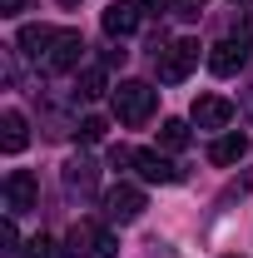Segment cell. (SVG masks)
Listing matches in <instances>:
<instances>
[{"label":"cell","mask_w":253,"mask_h":258,"mask_svg":"<svg viewBox=\"0 0 253 258\" xmlns=\"http://www.w3.org/2000/svg\"><path fill=\"white\" fill-rule=\"evenodd\" d=\"M233 258H238V253H233Z\"/></svg>","instance_id":"484cf974"},{"label":"cell","mask_w":253,"mask_h":258,"mask_svg":"<svg viewBox=\"0 0 253 258\" xmlns=\"http://www.w3.org/2000/svg\"><path fill=\"white\" fill-rule=\"evenodd\" d=\"M109 104H114V119L119 124L139 129V124H149V114H154V104H159V90L144 85V80H119L114 95H109Z\"/></svg>","instance_id":"6da1fadb"},{"label":"cell","mask_w":253,"mask_h":258,"mask_svg":"<svg viewBox=\"0 0 253 258\" xmlns=\"http://www.w3.org/2000/svg\"><path fill=\"white\" fill-rule=\"evenodd\" d=\"M189 119L199 129H228V124H233V104H228L223 95H199L194 109H189Z\"/></svg>","instance_id":"ba28073f"},{"label":"cell","mask_w":253,"mask_h":258,"mask_svg":"<svg viewBox=\"0 0 253 258\" xmlns=\"http://www.w3.org/2000/svg\"><path fill=\"white\" fill-rule=\"evenodd\" d=\"M139 20H144V5H139V0H114V5L104 10V35H109V40H124V35L139 30Z\"/></svg>","instance_id":"9c48e42d"},{"label":"cell","mask_w":253,"mask_h":258,"mask_svg":"<svg viewBox=\"0 0 253 258\" xmlns=\"http://www.w3.org/2000/svg\"><path fill=\"white\" fill-rule=\"evenodd\" d=\"M104 119H99V114H90V119H80V124H75V134H80V139H85V144H99V139H104Z\"/></svg>","instance_id":"e0dca14e"},{"label":"cell","mask_w":253,"mask_h":258,"mask_svg":"<svg viewBox=\"0 0 253 258\" xmlns=\"http://www.w3.org/2000/svg\"><path fill=\"white\" fill-rule=\"evenodd\" d=\"M189 139H194V134H189L184 119H164V124H159V149H169V154H179Z\"/></svg>","instance_id":"9a60e30c"},{"label":"cell","mask_w":253,"mask_h":258,"mask_svg":"<svg viewBox=\"0 0 253 258\" xmlns=\"http://www.w3.org/2000/svg\"><path fill=\"white\" fill-rule=\"evenodd\" d=\"M55 35L60 30H50V25H25V30H20V50H25L30 60H45V50L55 45Z\"/></svg>","instance_id":"4fadbf2b"},{"label":"cell","mask_w":253,"mask_h":258,"mask_svg":"<svg viewBox=\"0 0 253 258\" xmlns=\"http://www.w3.org/2000/svg\"><path fill=\"white\" fill-rule=\"evenodd\" d=\"M0 253H5V258L25 253V248H20V233H15V219H5V224H0Z\"/></svg>","instance_id":"ac0fdd59"},{"label":"cell","mask_w":253,"mask_h":258,"mask_svg":"<svg viewBox=\"0 0 253 258\" xmlns=\"http://www.w3.org/2000/svg\"><path fill=\"white\" fill-rule=\"evenodd\" d=\"M80 55H85V40H80V30H60V35H55V45L45 50L40 70H45V75H65V70H75V64H80Z\"/></svg>","instance_id":"277c9868"},{"label":"cell","mask_w":253,"mask_h":258,"mask_svg":"<svg viewBox=\"0 0 253 258\" xmlns=\"http://www.w3.org/2000/svg\"><path fill=\"white\" fill-rule=\"evenodd\" d=\"M243 154H248V139H243V134H219V139L209 144V159L219 164V169L223 164H238Z\"/></svg>","instance_id":"7c38bea8"},{"label":"cell","mask_w":253,"mask_h":258,"mask_svg":"<svg viewBox=\"0 0 253 258\" xmlns=\"http://www.w3.org/2000/svg\"><path fill=\"white\" fill-rule=\"evenodd\" d=\"M25 144H30L25 114H20V109H5V114H0V149H5V154H20Z\"/></svg>","instance_id":"8fae6325"},{"label":"cell","mask_w":253,"mask_h":258,"mask_svg":"<svg viewBox=\"0 0 253 258\" xmlns=\"http://www.w3.org/2000/svg\"><path fill=\"white\" fill-rule=\"evenodd\" d=\"M144 258H179V253H174L169 243H149V248H144Z\"/></svg>","instance_id":"44dd1931"},{"label":"cell","mask_w":253,"mask_h":258,"mask_svg":"<svg viewBox=\"0 0 253 258\" xmlns=\"http://www.w3.org/2000/svg\"><path fill=\"white\" fill-rule=\"evenodd\" d=\"M99 95H114V90H109V75H104V64H90V70L80 75V99H99Z\"/></svg>","instance_id":"2e32d148"},{"label":"cell","mask_w":253,"mask_h":258,"mask_svg":"<svg viewBox=\"0 0 253 258\" xmlns=\"http://www.w3.org/2000/svg\"><path fill=\"white\" fill-rule=\"evenodd\" d=\"M20 258H55V243H50V238H30Z\"/></svg>","instance_id":"d6986e66"},{"label":"cell","mask_w":253,"mask_h":258,"mask_svg":"<svg viewBox=\"0 0 253 258\" xmlns=\"http://www.w3.org/2000/svg\"><path fill=\"white\" fill-rule=\"evenodd\" d=\"M248 40H223V45H214L209 50V70L219 75V80H228V75H238L243 64H248Z\"/></svg>","instance_id":"30bf717a"},{"label":"cell","mask_w":253,"mask_h":258,"mask_svg":"<svg viewBox=\"0 0 253 258\" xmlns=\"http://www.w3.org/2000/svg\"><path fill=\"white\" fill-rule=\"evenodd\" d=\"M204 5H209V0H174V10H179V15H184V20H194V15H199V10H204Z\"/></svg>","instance_id":"ffe728a7"},{"label":"cell","mask_w":253,"mask_h":258,"mask_svg":"<svg viewBox=\"0 0 253 258\" xmlns=\"http://www.w3.org/2000/svg\"><path fill=\"white\" fill-rule=\"evenodd\" d=\"M65 189L90 194V189H95V164H90V159H70V164H65Z\"/></svg>","instance_id":"5bb4252c"},{"label":"cell","mask_w":253,"mask_h":258,"mask_svg":"<svg viewBox=\"0 0 253 258\" xmlns=\"http://www.w3.org/2000/svg\"><path fill=\"white\" fill-rule=\"evenodd\" d=\"M134 169H139L144 184H179V179H184V169L174 159H164L159 149H139V154H134Z\"/></svg>","instance_id":"52a82bcc"},{"label":"cell","mask_w":253,"mask_h":258,"mask_svg":"<svg viewBox=\"0 0 253 258\" xmlns=\"http://www.w3.org/2000/svg\"><path fill=\"white\" fill-rule=\"evenodd\" d=\"M60 5H80V0H60Z\"/></svg>","instance_id":"d4e9b609"},{"label":"cell","mask_w":253,"mask_h":258,"mask_svg":"<svg viewBox=\"0 0 253 258\" xmlns=\"http://www.w3.org/2000/svg\"><path fill=\"white\" fill-rule=\"evenodd\" d=\"M194 64H199V45L194 40H174L169 50H159V80L164 85H179V80H189Z\"/></svg>","instance_id":"3957f363"},{"label":"cell","mask_w":253,"mask_h":258,"mask_svg":"<svg viewBox=\"0 0 253 258\" xmlns=\"http://www.w3.org/2000/svg\"><path fill=\"white\" fill-rule=\"evenodd\" d=\"M233 5H243V10H248V5H253V0H233Z\"/></svg>","instance_id":"cb8c5ba5"},{"label":"cell","mask_w":253,"mask_h":258,"mask_svg":"<svg viewBox=\"0 0 253 258\" xmlns=\"http://www.w3.org/2000/svg\"><path fill=\"white\" fill-rule=\"evenodd\" d=\"M243 109H248V114H253V85H248V95H243Z\"/></svg>","instance_id":"603a6c76"},{"label":"cell","mask_w":253,"mask_h":258,"mask_svg":"<svg viewBox=\"0 0 253 258\" xmlns=\"http://www.w3.org/2000/svg\"><path fill=\"white\" fill-rule=\"evenodd\" d=\"M25 10V0H0V15H20Z\"/></svg>","instance_id":"7402d4cb"},{"label":"cell","mask_w":253,"mask_h":258,"mask_svg":"<svg viewBox=\"0 0 253 258\" xmlns=\"http://www.w3.org/2000/svg\"><path fill=\"white\" fill-rule=\"evenodd\" d=\"M35 199H40L35 174L30 169H10V179H5V214H10V219L25 214V209H35Z\"/></svg>","instance_id":"8992f818"},{"label":"cell","mask_w":253,"mask_h":258,"mask_svg":"<svg viewBox=\"0 0 253 258\" xmlns=\"http://www.w3.org/2000/svg\"><path fill=\"white\" fill-rule=\"evenodd\" d=\"M139 214H144V189L114 184V189L104 194V219H109V224H134Z\"/></svg>","instance_id":"5b68a950"},{"label":"cell","mask_w":253,"mask_h":258,"mask_svg":"<svg viewBox=\"0 0 253 258\" xmlns=\"http://www.w3.org/2000/svg\"><path fill=\"white\" fill-rule=\"evenodd\" d=\"M70 248L80 258H119V238L99 224H75L70 228Z\"/></svg>","instance_id":"7a4b0ae2"}]
</instances>
